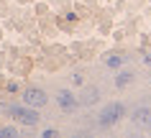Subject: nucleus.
<instances>
[{
	"label": "nucleus",
	"instance_id": "nucleus-9",
	"mask_svg": "<svg viewBox=\"0 0 151 138\" xmlns=\"http://www.w3.org/2000/svg\"><path fill=\"white\" fill-rule=\"evenodd\" d=\"M143 61H146V64H151V54H149V56H146V59H143Z\"/></svg>",
	"mask_w": 151,
	"mask_h": 138
},
{
	"label": "nucleus",
	"instance_id": "nucleus-3",
	"mask_svg": "<svg viewBox=\"0 0 151 138\" xmlns=\"http://www.w3.org/2000/svg\"><path fill=\"white\" fill-rule=\"evenodd\" d=\"M120 115H123V105H120V102H113V105H108L103 113H100L97 123H100L103 128H108V125H113V123L120 120Z\"/></svg>",
	"mask_w": 151,
	"mask_h": 138
},
{
	"label": "nucleus",
	"instance_id": "nucleus-2",
	"mask_svg": "<svg viewBox=\"0 0 151 138\" xmlns=\"http://www.w3.org/2000/svg\"><path fill=\"white\" fill-rule=\"evenodd\" d=\"M46 102H49V95H46L41 87H28V89L23 92V105L33 107V110H41V107H46Z\"/></svg>",
	"mask_w": 151,
	"mask_h": 138
},
{
	"label": "nucleus",
	"instance_id": "nucleus-6",
	"mask_svg": "<svg viewBox=\"0 0 151 138\" xmlns=\"http://www.w3.org/2000/svg\"><path fill=\"white\" fill-rule=\"evenodd\" d=\"M128 82H131V74H120L118 79H115V84H118V87H126Z\"/></svg>",
	"mask_w": 151,
	"mask_h": 138
},
{
	"label": "nucleus",
	"instance_id": "nucleus-5",
	"mask_svg": "<svg viewBox=\"0 0 151 138\" xmlns=\"http://www.w3.org/2000/svg\"><path fill=\"white\" fill-rule=\"evenodd\" d=\"M133 123L136 125H151V105L149 107H138L133 113Z\"/></svg>",
	"mask_w": 151,
	"mask_h": 138
},
{
	"label": "nucleus",
	"instance_id": "nucleus-8",
	"mask_svg": "<svg viewBox=\"0 0 151 138\" xmlns=\"http://www.w3.org/2000/svg\"><path fill=\"white\" fill-rule=\"evenodd\" d=\"M16 133H18L16 128H0V136H10V138H13Z\"/></svg>",
	"mask_w": 151,
	"mask_h": 138
},
{
	"label": "nucleus",
	"instance_id": "nucleus-7",
	"mask_svg": "<svg viewBox=\"0 0 151 138\" xmlns=\"http://www.w3.org/2000/svg\"><path fill=\"white\" fill-rule=\"evenodd\" d=\"M105 64H108V66H120V64H123V56H110Z\"/></svg>",
	"mask_w": 151,
	"mask_h": 138
},
{
	"label": "nucleus",
	"instance_id": "nucleus-1",
	"mask_svg": "<svg viewBox=\"0 0 151 138\" xmlns=\"http://www.w3.org/2000/svg\"><path fill=\"white\" fill-rule=\"evenodd\" d=\"M8 113H10V118H16V120L23 123V125H36V123L41 120L39 113H36L33 107H28V105H10Z\"/></svg>",
	"mask_w": 151,
	"mask_h": 138
},
{
	"label": "nucleus",
	"instance_id": "nucleus-4",
	"mask_svg": "<svg viewBox=\"0 0 151 138\" xmlns=\"http://www.w3.org/2000/svg\"><path fill=\"white\" fill-rule=\"evenodd\" d=\"M56 102H59L62 110H72V107H77V100H74V95H72L69 89H62L59 97H56Z\"/></svg>",
	"mask_w": 151,
	"mask_h": 138
}]
</instances>
